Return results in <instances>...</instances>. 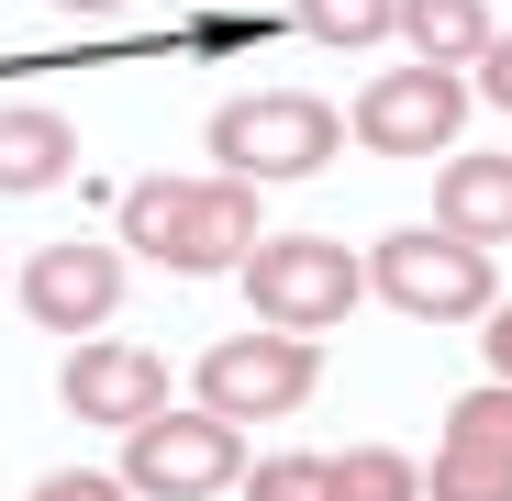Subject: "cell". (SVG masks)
<instances>
[{"label":"cell","mask_w":512,"mask_h":501,"mask_svg":"<svg viewBox=\"0 0 512 501\" xmlns=\"http://www.w3.org/2000/svg\"><path fill=\"white\" fill-rule=\"evenodd\" d=\"M256 179H134L123 190V257L167 268V279H234L256 257Z\"/></svg>","instance_id":"obj_1"},{"label":"cell","mask_w":512,"mask_h":501,"mask_svg":"<svg viewBox=\"0 0 512 501\" xmlns=\"http://www.w3.org/2000/svg\"><path fill=\"white\" fill-rule=\"evenodd\" d=\"M334 145H346V112L312 101V90H234L212 112V167H223V179H256V190L312 179Z\"/></svg>","instance_id":"obj_2"},{"label":"cell","mask_w":512,"mask_h":501,"mask_svg":"<svg viewBox=\"0 0 512 501\" xmlns=\"http://www.w3.org/2000/svg\"><path fill=\"white\" fill-rule=\"evenodd\" d=\"M368 290L412 323H479L501 301V268H490V245H468L446 223H401V234L368 245Z\"/></svg>","instance_id":"obj_3"},{"label":"cell","mask_w":512,"mask_h":501,"mask_svg":"<svg viewBox=\"0 0 512 501\" xmlns=\"http://www.w3.org/2000/svg\"><path fill=\"white\" fill-rule=\"evenodd\" d=\"M245 479V424H223V412H179L156 401L145 424H123V490L134 501H223Z\"/></svg>","instance_id":"obj_4"},{"label":"cell","mask_w":512,"mask_h":501,"mask_svg":"<svg viewBox=\"0 0 512 501\" xmlns=\"http://www.w3.org/2000/svg\"><path fill=\"white\" fill-rule=\"evenodd\" d=\"M312 390H323V334L290 323H245L201 357V412H223V424H290Z\"/></svg>","instance_id":"obj_5"},{"label":"cell","mask_w":512,"mask_h":501,"mask_svg":"<svg viewBox=\"0 0 512 501\" xmlns=\"http://www.w3.org/2000/svg\"><path fill=\"white\" fill-rule=\"evenodd\" d=\"M256 323H290V334H323L368 301V257H346L334 234H256V257L234 268Z\"/></svg>","instance_id":"obj_6"},{"label":"cell","mask_w":512,"mask_h":501,"mask_svg":"<svg viewBox=\"0 0 512 501\" xmlns=\"http://www.w3.org/2000/svg\"><path fill=\"white\" fill-rule=\"evenodd\" d=\"M468 78L457 67H435V56H401V67H379L368 90L346 101V134L368 145V156H457V134H468Z\"/></svg>","instance_id":"obj_7"},{"label":"cell","mask_w":512,"mask_h":501,"mask_svg":"<svg viewBox=\"0 0 512 501\" xmlns=\"http://www.w3.org/2000/svg\"><path fill=\"white\" fill-rule=\"evenodd\" d=\"M12 290H23V312L45 323V334H101L112 312H123V245H101V234H56V245H34V257L12 268Z\"/></svg>","instance_id":"obj_8"},{"label":"cell","mask_w":512,"mask_h":501,"mask_svg":"<svg viewBox=\"0 0 512 501\" xmlns=\"http://www.w3.org/2000/svg\"><path fill=\"white\" fill-rule=\"evenodd\" d=\"M423 501H512V379L457 390L446 446H435V468H423Z\"/></svg>","instance_id":"obj_9"},{"label":"cell","mask_w":512,"mask_h":501,"mask_svg":"<svg viewBox=\"0 0 512 501\" xmlns=\"http://www.w3.org/2000/svg\"><path fill=\"white\" fill-rule=\"evenodd\" d=\"M56 401L78 412V424H145V412L167 401V357L156 346H112V334H78V357L56 368Z\"/></svg>","instance_id":"obj_10"},{"label":"cell","mask_w":512,"mask_h":501,"mask_svg":"<svg viewBox=\"0 0 512 501\" xmlns=\"http://www.w3.org/2000/svg\"><path fill=\"white\" fill-rule=\"evenodd\" d=\"M78 167V123L45 112V101H0V190L34 201V190H67Z\"/></svg>","instance_id":"obj_11"},{"label":"cell","mask_w":512,"mask_h":501,"mask_svg":"<svg viewBox=\"0 0 512 501\" xmlns=\"http://www.w3.org/2000/svg\"><path fill=\"white\" fill-rule=\"evenodd\" d=\"M435 223L468 234V245H512V156L457 145V156H446V179H435Z\"/></svg>","instance_id":"obj_12"},{"label":"cell","mask_w":512,"mask_h":501,"mask_svg":"<svg viewBox=\"0 0 512 501\" xmlns=\"http://www.w3.org/2000/svg\"><path fill=\"white\" fill-rule=\"evenodd\" d=\"M412 56H435V67H479L490 56V0H401V23H390Z\"/></svg>","instance_id":"obj_13"},{"label":"cell","mask_w":512,"mask_h":501,"mask_svg":"<svg viewBox=\"0 0 512 501\" xmlns=\"http://www.w3.org/2000/svg\"><path fill=\"white\" fill-rule=\"evenodd\" d=\"M334 501H423V468L401 446H346L334 457Z\"/></svg>","instance_id":"obj_14"},{"label":"cell","mask_w":512,"mask_h":501,"mask_svg":"<svg viewBox=\"0 0 512 501\" xmlns=\"http://www.w3.org/2000/svg\"><path fill=\"white\" fill-rule=\"evenodd\" d=\"M234 490H245V501H334V457H301V446H290V457H256Z\"/></svg>","instance_id":"obj_15"},{"label":"cell","mask_w":512,"mask_h":501,"mask_svg":"<svg viewBox=\"0 0 512 501\" xmlns=\"http://www.w3.org/2000/svg\"><path fill=\"white\" fill-rule=\"evenodd\" d=\"M401 23V0H301V34L312 45H379Z\"/></svg>","instance_id":"obj_16"},{"label":"cell","mask_w":512,"mask_h":501,"mask_svg":"<svg viewBox=\"0 0 512 501\" xmlns=\"http://www.w3.org/2000/svg\"><path fill=\"white\" fill-rule=\"evenodd\" d=\"M23 501H134V490H123V468H56V479H34Z\"/></svg>","instance_id":"obj_17"},{"label":"cell","mask_w":512,"mask_h":501,"mask_svg":"<svg viewBox=\"0 0 512 501\" xmlns=\"http://www.w3.org/2000/svg\"><path fill=\"white\" fill-rule=\"evenodd\" d=\"M479 101L512 112V34H490V56H479Z\"/></svg>","instance_id":"obj_18"},{"label":"cell","mask_w":512,"mask_h":501,"mask_svg":"<svg viewBox=\"0 0 512 501\" xmlns=\"http://www.w3.org/2000/svg\"><path fill=\"white\" fill-rule=\"evenodd\" d=\"M479 357H490V379H512V301L479 312Z\"/></svg>","instance_id":"obj_19"},{"label":"cell","mask_w":512,"mask_h":501,"mask_svg":"<svg viewBox=\"0 0 512 501\" xmlns=\"http://www.w3.org/2000/svg\"><path fill=\"white\" fill-rule=\"evenodd\" d=\"M56 12H78V23H101V12H123V0H56Z\"/></svg>","instance_id":"obj_20"},{"label":"cell","mask_w":512,"mask_h":501,"mask_svg":"<svg viewBox=\"0 0 512 501\" xmlns=\"http://www.w3.org/2000/svg\"><path fill=\"white\" fill-rule=\"evenodd\" d=\"M0 268H12V257H0Z\"/></svg>","instance_id":"obj_21"}]
</instances>
